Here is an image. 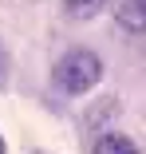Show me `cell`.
<instances>
[{
	"mask_svg": "<svg viewBox=\"0 0 146 154\" xmlns=\"http://www.w3.org/2000/svg\"><path fill=\"white\" fill-rule=\"evenodd\" d=\"M103 75V63L95 51H67L59 59V67H55V87L67 91V95H83V91H91Z\"/></svg>",
	"mask_w": 146,
	"mask_h": 154,
	"instance_id": "cell-1",
	"label": "cell"
},
{
	"mask_svg": "<svg viewBox=\"0 0 146 154\" xmlns=\"http://www.w3.org/2000/svg\"><path fill=\"white\" fill-rule=\"evenodd\" d=\"M114 20H119V28H123V32L146 36V0H119V8H114Z\"/></svg>",
	"mask_w": 146,
	"mask_h": 154,
	"instance_id": "cell-2",
	"label": "cell"
},
{
	"mask_svg": "<svg viewBox=\"0 0 146 154\" xmlns=\"http://www.w3.org/2000/svg\"><path fill=\"white\" fill-rule=\"evenodd\" d=\"M91 154H138V146L126 134H103V138H95V150Z\"/></svg>",
	"mask_w": 146,
	"mask_h": 154,
	"instance_id": "cell-3",
	"label": "cell"
},
{
	"mask_svg": "<svg viewBox=\"0 0 146 154\" xmlns=\"http://www.w3.org/2000/svg\"><path fill=\"white\" fill-rule=\"evenodd\" d=\"M107 4H111V0H63V12L71 20H95Z\"/></svg>",
	"mask_w": 146,
	"mask_h": 154,
	"instance_id": "cell-4",
	"label": "cell"
},
{
	"mask_svg": "<svg viewBox=\"0 0 146 154\" xmlns=\"http://www.w3.org/2000/svg\"><path fill=\"white\" fill-rule=\"evenodd\" d=\"M8 83V55H4V48H0V87Z\"/></svg>",
	"mask_w": 146,
	"mask_h": 154,
	"instance_id": "cell-5",
	"label": "cell"
},
{
	"mask_svg": "<svg viewBox=\"0 0 146 154\" xmlns=\"http://www.w3.org/2000/svg\"><path fill=\"white\" fill-rule=\"evenodd\" d=\"M0 154H4V142H0Z\"/></svg>",
	"mask_w": 146,
	"mask_h": 154,
	"instance_id": "cell-6",
	"label": "cell"
}]
</instances>
